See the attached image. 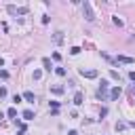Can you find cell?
Listing matches in <instances>:
<instances>
[{
	"label": "cell",
	"instance_id": "7a4b0ae2",
	"mask_svg": "<svg viewBox=\"0 0 135 135\" xmlns=\"http://www.w3.org/2000/svg\"><path fill=\"white\" fill-rule=\"evenodd\" d=\"M82 13H84V19L86 21H95V15H93V8H91V4L84 0L82 2Z\"/></svg>",
	"mask_w": 135,
	"mask_h": 135
},
{
	"label": "cell",
	"instance_id": "5bb4252c",
	"mask_svg": "<svg viewBox=\"0 0 135 135\" xmlns=\"http://www.w3.org/2000/svg\"><path fill=\"white\" fill-rule=\"evenodd\" d=\"M6 116H8V118H15V116H17V110H15V108H11V110L6 112Z\"/></svg>",
	"mask_w": 135,
	"mask_h": 135
},
{
	"label": "cell",
	"instance_id": "603a6c76",
	"mask_svg": "<svg viewBox=\"0 0 135 135\" xmlns=\"http://www.w3.org/2000/svg\"><path fill=\"white\" fill-rule=\"evenodd\" d=\"M131 124H133V127H135V122H131Z\"/></svg>",
	"mask_w": 135,
	"mask_h": 135
},
{
	"label": "cell",
	"instance_id": "2e32d148",
	"mask_svg": "<svg viewBox=\"0 0 135 135\" xmlns=\"http://www.w3.org/2000/svg\"><path fill=\"white\" fill-rule=\"evenodd\" d=\"M70 53H72V55H78V53H80V46H72Z\"/></svg>",
	"mask_w": 135,
	"mask_h": 135
},
{
	"label": "cell",
	"instance_id": "4fadbf2b",
	"mask_svg": "<svg viewBox=\"0 0 135 135\" xmlns=\"http://www.w3.org/2000/svg\"><path fill=\"white\" fill-rule=\"evenodd\" d=\"M32 78H34V80H40V78H42V72H40V70H34Z\"/></svg>",
	"mask_w": 135,
	"mask_h": 135
},
{
	"label": "cell",
	"instance_id": "6da1fadb",
	"mask_svg": "<svg viewBox=\"0 0 135 135\" xmlns=\"http://www.w3.org/2000/svg\"><path fill=\"white\" fill-rule=\"evenodd\" d=\"M6 11H8L11 15H27V11H30V8H27V6H13V4H8V6H6Z\"/></svg>",
	"mask_w": 135,
	"mask_h": 135
},
{
	"label": "cell",
	"instance_id": "e0dca14e",
	"mask_svg": "<svg viewBox=\"0 0 135 135\" xmlns=\"http://www.w3.org/2000/svg\"><path fill=\"white\" fill-rule=\"evenodd\" d=\"M55 72H57V76H65V68H57Z\"/></svg>",
	"mask_w": 135,
	"mask_h": 135
},
{
	"label": "cell",
	"instance_id": "9a60e30c",
	"mask_svg": "<svg viewBox=\"0 0 135 135\" xmlns=\"http://www.w3.org/2000/svg\"><path fill=\"white\" fill-rule=\"evenodd\" d=\"M124 129H127L124 122H116V131H124Z\"/></svg>",
	"mask_w": 135,
	"mask_h": 135
},
{
	"label": "cell",
	"instance_id": "44dd1931",
	"mask_svg": "<svg viewBox=\"0 0 135 135\" xmlns=\"http://www.w3.org/2000/svg\"><path fill=\"white\" fill-rule=\"evenodd\" d=\"M129 78H131V80L135 82V72H129Z\"/></svg>",
	"mask_w": 135,
	"mask_h": 135
},
{
	"label": "cell",
	"instance_id": "ffe728a7",
	"mask_svg": "<svg viewBox=\"0 0 135 135\" xmlns=\"http://www.w3.org/2000/svg\"><path fill=\"white\" fill-rule=\"evenodd\" d=\"M2 97H6V89H4V86H0V99H2Z\"/></svg>",
	"mask_w": 135,
	"mask_h": 135
},
{
	"label": "cell",
	"instance_id": "5b68a950",
	"mask_svg": "<svg viewBox=\"0 0 135 135\" xmlns=\"http://www.w3.org/2000/svg\"><path fill=\"white\" fill-rule=\"evenodd\" d=\"M120 93H122V89H120V86H114V89L110 91V99H112V101H114V99H118V97H120Z\"/></svg>",
	"mask_w": 135,
	"mask_h": 135
},
{
	"label": "cell",
	"instance_id": "52a82bcc",
	"mask_svg": "<svg viewBox=\"0 0 135 135\" xmlns=\"http://www.w3.org/2000/svg\"><path fill=\"white\" fill-rule=\"evenodd\" d=\"M23 99H25V101H30V103H34V101H36V97H34V93H32V91H25V93H23Z\"/></svg>",
	"mask_w": 135,
	"mask_h": 135
},
{
	"label": "cell",
	"instance_id": "d6986e66",
	"mask_svg": "<svg viewBox=\"0 0 135 135\" xmlns=\"http://www.w3.org/2000/svg\"><path fill=\"white\" fill-rule=\"evenodd\" d=\"M110 76H112L114 80H118V72H116V70H110Z\"/></svg>",
	"mask_w": 135,
	"mask_h": 135
},
{
	"label": "cell",
	"instance_id": "30bf717a",
	"mask_svg": "<svg viewBox=\"0 0 135 135\" xmlns=\"http://www.w3.org/2000/svg\"><path fill=\"white\" fill-rule=\"evenodd\" d=\"M51 91H53V93H55V95H61V93H63V91H65V89H63V86H59V84H55V86H53V89H51Z\"/></svg>",
	"mask_w": 135,
	"mask_h": 135
},
{
	"label": "cell",
	"instance_id": "7c38bea8",
	"mask_svg": "<svg viewBox=\"0 0 135 135\" xmlns=\"http://www.w3.org/2000/svg\"><path fill=\"white\" fill-rule=\"evenodd\" d=\"M42 65H44V70H46V72H51V61H49L46 57L42 59Z\"/></svg>",
	"mask_w": 135,
	"mask_h": 135
},
{
	"label": "cell",
	"instance_id": "ac0fdd59",
	"mask_svg": "<svg viewBox=\"0 0 135 135\" xmlns=\"http://www.w3.org/2000/svg\"><path fill=\"white\" fill-rule=\"evenodd\" d=\"M0 78L6 80V78H8V72H6V70H0Z\"/></svg>",
	"mask_w": 135,
	"mask_h": 135
},
{
	"label": "cell",
	"instance_id": "8992f818",
	"mask_svg": "<svg viewBox=\"0 0 135 135\" xmlns=\"http://www.w3.org/2000/svg\"><path fill=\"white\" fill-rule=\"evenodd\" d=\"M116 63H133V57H127V55H118V57H116Z\"/></svg>",
	"mask_w": 135,
	"mask_h": 135
},
{
	"label": "cell",
	"instance_id": "8fae6325",
	"mask_svg": "<svg viewBox=\"0 0 135 135\" xmlns=\"http://www.w3.org/2000/svg\"><path fill=\"white\" fill-rule=\"evenodd\" d=\"M23 118H25V120H32V118H34V112H32V110H25V112H23Z\"/></svg>",
	"mask_w": 135,
	"mask_h": 135
},
{
	"label": "cell",
	"instance_id": "ba28073f",
	"mask_svg": "<svg viewBox=\"0 0 135 135\" xmlns=\"http://www.w3.org/2000/svg\"><path fill=\"white\" fill-rule=\"evenodd\" d=\"M53 40H55L57 44H61V42H63V32H55V36H53Z\"/></svg>",
	"mask_w": 135,
	"mask_h": 135
},
{
	"label": "cell",
	"instance_id": "277c9868",
	"mask_svg": "<svg viewBox=\"0 0 135 135\" xmlns=\"http://www.w3.org/2000/svg\"><path fill=\"white\" fill-rule=\"evenodd\" d=\"M80 76H84V78H97V70H80Z\"/></svg>",
	"mask_w": 135,
	"mask_h": 135
},
{
	"label": "cell",
	"instance_id": "9c48e42d",
	"mask_svg": "<svg viewBox=\"0 0 135 135\" xmlns=\"http://www.w3.org/2000/svg\"><path fill=\"white\" fill-rule=\"evenodd\" d=\"M82 99H84V95H82V93L78 91V93L74 95V103H76V105H80V103H82Z\"/></svg>",
	"mask_w": 135,
	"mask_h": 135
},
{
	"label": "cell",
	"instance_id": "7402d4cb",
	"mask_svg": "<svg viewBox=\"0 0 135 135\" xmlns=\"http://www.w3.org/2000/svg\"><path fill=\"white\" fill-rule=\"evenodd\" d=\"M68 135H78V133H76V131H70V133H68Z\"/></svg>",
	"mask_w": 135,
	"mask_h": 135
},
{
	"label": "cell",
	"instance_id": "3957f363",
	"mask_svg": "<svg viewBox=\"0 0 135 135\" xmlns=\"http://www.w3.org/2000/svg\"><path fill=\"white\" fill-rule=\"evenodd\" d=\"M97 97H99V99H105V97H108V80H101L99 91H97Z\"/></svg>",
	"mask_w": 135,
	"mask_h": 135
}]
</instances>
